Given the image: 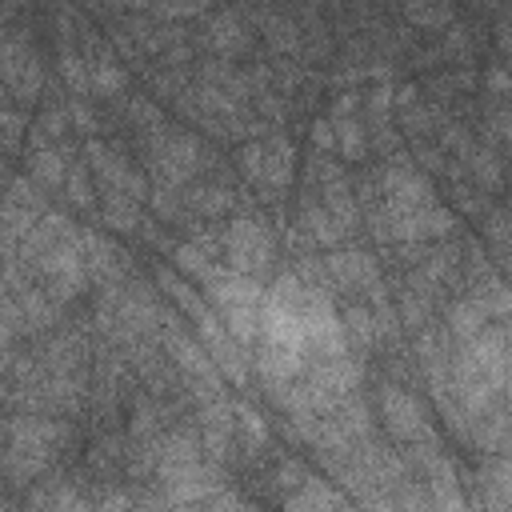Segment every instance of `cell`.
<instances>
[{
	"mask_svg": "<svg viewBox=\"0 0 512 512\" xmlns=\"http://www.w3.org/2000/svg\"><path fill=\"white\" fill-rule=\"evenodd\" d=\"M324 268H328L332 280L344 284V288H376V260H372L368 252H360V248L332 252Z\"/></svg>",
	"mask_w": 512,
	"mask_h": 512,
	"instance_id": "8992f818",
	"label": "cell"
},
{
	"mask_svg": "<svg viewBox=\"0 0 512 512\" xmlns=\"http://www.w3.org/2000/svg\"><path fill=\"white\" fill-rule=\"evenodd\" d=\"M344 512H352V508H344Z\"/></svg>",
	"mask_w": 512,
	"mask_h": 512,
	"instance_id": "e0dca14e",
	"label": "cell"
},
{
	"mask_svg": "<svg viewBox=\"0 0 512 512\" xmlns=\"http://www.w3.org/2000/svg\"><path fill=\"white\" fill-rule=\"evenodd\" d=\"M376 404H380V420H384V428H388L396 440H404V444H412V448L432 440L428 416H424L420 400H416L408 388H400V384H380Z\"/></svg>",
	"mask_w": 512,
	"mask_h": 512,
	"instance_id": "3957f363",
	"label": "cell"
},
{
	"mask_svg": "<svg viewBox=\"0 0 512 512\" xmlns=\"http://www.w3.org/2000/svg\"><path fill=\"white\" fill-rule=\"evenodd\" d=\"M468 300L480 308V316H484L488 324L512 316V284H508L504 276H480V280L468 288Z\"/></svg>",
	"mask_w": 512,
	"mask_h": 512,
	"instance_id": "52a82bcc",
	"label": "cell"
},
{
	"mask_svg": "<svg viewBox=\"0 0 512 512\" xmlns=\"http://www.w3.org/2000/svg\"><path fill=\"white\" fill-rule=\"evenodd\" d=\"M60 440H64V424H56L52 416H40V412H12V416H8V452H4L8 480H12V484H24V480L40 476L44 464L56 456Z\"/></svg>",
	"mask_w": 512,
	"mask_h": 512,
	"instance_id": "6da1fadb",
	"label": "cell"
},
{
	"mask_svg": "<svg viewBox=\"0 0 512 512\" xmlns=\"http://www.w3.org/2000/svg\"><path fill=\"white\" fill-rule=\"evenodd\" d=\"M28 180H40L44 188H64L68 180V160L60 156V148L40 144L28 152Z\"/></svg>",
	"mask_w": 512,
	"mask_h": 512,
	"instance_id": "9c48e42d",
	"label": "cell"
},
{
	"mask_svg": "<svg viewBox=\"0 0 512 512\" xmlns=\"http://www.w3.org/2000/svg\"><path fill=\"white\" fill-rule=\"evenodd\" d=\"M488 84H492V88H504V92H512V76H508L500 64H492V68H488Z\"/></svg>",
	"mask_w": 512,
	"mask_h": 512,
	"instance_id": "9a60e30c",
	"label": "cell"
},
{
	"mask_svg": "<svg viewBox=\"0 0 512 512\" xmlns=\"http://www.w3.org/2000/svg\"><path fill=\"white\" fill-rule=\"evenodd\" d=\"M4 80H8V88L20 92V96L36 92L40 64H36L32 48H24V44H16V40H4Z\"/></svg>",
	"mask_w": 512,
	"mask_h": 512,
	"instance_id": "ba28073f",
	"label": "cell"
},
{
	"mask_svg": "<svg viewBox=\"0 0 512 512\" xmlns=\"http://www.w3.org/2000/svg\"><path fill=\"white\" fill-rule=\"evenodd\" d=\"M220 252H224V264L228 268L260 280L268 272V264H272L276 240H272V228L260 216H236L228 224V232L220 236Z\"/></svg>",
	"mask_w": 512,
	"mask_h": 512,
	"instance_id": "7a4b0ae2",
	"label": "cell"
},
{
	"mask_svg": "<svg viewBox=\"0 0 512 512\" xmlns=\"http://www.w3.org/2000/svg\"><path fill=\"white\" fill-rule=\"evenodd\" d=\"M508 284H512V256H508Z\"/></svg>",
	"mask_w": 512,
	"mask_h": 512,
	"instance_id": "2e32d148",
	"label": "cell"
},
{
	"mask_svg": "<svg viewBox=\"0 0 512 512\" xmlns=\"http://www.w3.org/2000/svg\"><path fill=\"white\" fill-rule=\"evenodd\" d=\"M152 164H156V172L164 176V180H188L204 160V148L192 140V136H164L156 148H152Z\"/></svg>",
	"mask_w": 512,
	"mask_h": 512,
	"instance_id": "5b68a950",
	"label": "cell"
},
{
	"mask_svg": "<svg viewBox=\"0 0 512 512\" xmlns=\"http://www.w3.org/2000/svg\"><path fill=\"white\" fill-rule=\"evenodd\" d=\"M104 220L112 224V228H120V232H136L140 228V212H136V204L128 200V196H120V192H104Z\"/></svg>",
	"mask_w": 512,
	"mask_h": 512,
	"instance_id": "7c38bea8",
	"label": "cell"
},
{
	"mask_svg": "<svg viewBox=\"0 0 512 512\" xmlns=\"http://www.w3.org/2000/svg\"><path fill=\"white\" fill-rule=\"evenodd\" d=\"M120 88H124V72H120V64L108 60V56L92 60V92H96V96H112V92H120Z\"/></svg>",
	"mask_w": 512,
	"mask_h": 512,
	"instance_id": "4fadbf2b",
	"label": "cell"
},
{
	"mask_svg": "<svg viewBox=\"0 0 512 512\" xmlns=\"http://www.w3.org/2000/svg\"><path fill=\"white\" fill-rule=\"evenodd\" d=\"M284 512H344V504H340V496H336L324 480H304V484L288 496Z\"/></svg>",
	"mask_w": 512,
	"mask_h": 512,
	"instance_id": "30bf717a",
	"label": "cell"
},
{
	"mask_svg": "<svg viewBox=\"0 0 512 512\" xmlns=\"http://www.w3.org/2000/svg\"><path fill=\"white\" fill-rule=\"evenodd\" d=\"M480 328H488V320L480 316V308H476L468 296H460V300L448 308V332H452L456 340H468V336H476Z\"/></svg>",
	"mask_w": 512,
	"mask_h": 512,
	"instance_id": "8fae6325",
	"label": "cell"
},
{
	"mask_svg": "<svg viewBox=\"0 0 512 512\" xmlns=\"http://www.w3.org/2000/svg\"><path fill=\"white\" fill-rule=\"evenodd\" d=\"M240 168L260 188H284L292 176V144L288 140H256L240 152Z\"/></svg>",
	"mask_w": 512,
	"mask_h": 512,
	"instance_id": "277c9868",
	"label": "cell"
},
{
	"mask_svg": "<svg viewBox=\"0 0 512 512\" xmlns=\"http://www.w3.org/2000/svg\"><path fill=\"white\" fill-rule=\"evenodd\" d=\"M64 196H68L76 208H92V188H88V180H84V168H68Z\"/></svg>",
	"mask_w": 512,
	"mask_h": 512,
	"instance_id": "5bb4252c",
	"label": "cell"
}]
</instances>
